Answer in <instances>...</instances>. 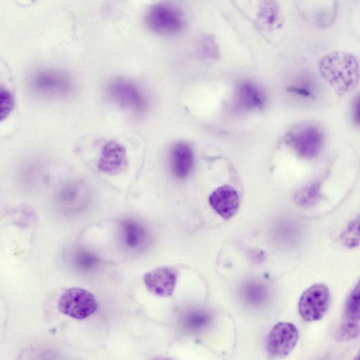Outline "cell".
Masks as SVG:
<instances>
[{"instance_id": "1", "label": "cell", "mask_w": 360, "mask_h": 360, "mask_svg": "<svg viewBox=\"0 0 360 360\" xmlns=\"http://www.w3.org/2000/svg\"><path fill=\"white\" fill-rule=\"evenodd\" d=\"M321 74L338 91L352 89L359 77V69L355 58L345 53H331L320 63Z\"/></svg>"}, {"instance_id": "2", "label": "cell", "mask_w": 360, "mask_h": 360, "mask_svg": "<svg viewBox=\"0 0 360 360\" xmlns=\"http://www.w3.org/2000/svg\"><path fill=\"white\" fill-rule=\"evenodd\" d=\"M106 93L111 101L134 115H141L146 109L147 101L142 91L128 79L117 77L110 80Z\"/></svg>"}, {"instance_id": "3", "label": "cell", "mask_w": 360, "mask_h": 360, "mask_svg": "<svg viewBox=\"0 0 360 360\" xmlns=\"http://www.w3.org/2000/svg\"><path fill=\"white\" fill-rule=\"evenodd\" d=\"M30 89L41 96L61 97L68 95L72 88L69 75L54 69H43L32 75L29 80Z\"/></svg>"}, {"instance_id": "4", "label": "cell", "mask_w": 360, "mask_h": 360, "mask_svg": "<svg viewBox=\"0 0 360 360\" xmlns=\"http://www.w3.org/2000/svg\"><path fill=\"white\" fill-rule=\"evenodd\" d=\"M59 310L72 318L84 319L97 309V302L92 293L81 288L65 290L58 302Z\"/></svg>"}, {"instance_id": "5", "label": "cell", "mask_w": 360, "mask_h": 360, "mask_svg": "<svg viewBox=\"0 0 360 360\" xmlns=\"http://www.w3.org/2000/svg\"><path fill=\"white\" fill-rule=\"evenodd\" d=\"M146 22L153 32L160 34L178 32L183 26V17L177 8L167 3L153 5L146 15Z\"/></svg>"}, {"instance_id": "6", "label": "cell", "mask_w": 360, "mask_h": 360, "mask_svg": "<svg viewBox=\"0 0 360 360\" xmlns=\"http://www.w3.org/2000/svg\"><path fill=\"white\" fill-rule=\"evenodd\" d=\"M330 302V291L323 284H314L308 288L301 295L298 311L307 321L321 320L326 314Z\"/></svg>"}, {"instance_id": "7", "label": "cell", "mask_w": 360, "mask_h": 360, "mask_svg": "<svg viewBox=\"0 0 360 360\" xmlns=\"http://www.w3.org/2000/svg\"><path fill=\"white\" fill-rule=\"evenodd\" d=\"M298 339L299 332L294 324L280 322L271 328L267 336L266 351L275 358H283L293 350Z\"/></svg>"}, {"instance_id": "8", "label": "cell", "mask_w": 360, "mask_h": 360, "mask_svg": "<svg viewBox=\"0 0 360 360\" xmlns=\"http://www.w3.org/2000/svg\"><path fill=\"white\" fill-rule=\"evenodd\" d=\"M290 143L301 157L311 158L320 151L323 143L321 131L314 125H304L290 136Z\"/></svg>"}, {"instance_id": "9", "label": "cell", "mask_w": 360, "mask_h": 360, "mask_svg": "<svg viewBox=\"0 0 360 360\" xmlns=\"http://www.w3.org/2000/svg\"><path fill=\"white\" fill-rule=\"evenodd\" d=\"M143 281L148 290L153 295L169 297L176 285V272L170 267H159L146 273Z\"/></svg>"}, {"instance_id": "10", "label": "cell", "mask_w": 360, "mask_h": 360, "mask_svg": "<svg viewBox=\"0 0 360 360\" xmlns=\"http://www.w3.org/2000/svg\"><path fill=\"white\" fill-rule=\"evenodd\" d=\"M126 162L125 148L117 141H109L102 148L97 165L101 172L114 175L122 170Z\"/></svg>"}, {"instance_id": "11", "label": "cell", "mask_w": 360, "mask_h": 360, "mask_svg": "<svg viewBox=\"0 0 360 360\" xmlns=\"http://www.w3.org/2000/svg\"><path fill=\"white\" fill-rule=\"evenodd\" d=\"M209 201L212 208L224 219L232 217L238 207L237 192L226 185L217 188L210 196Z\"/></svg>"}, {"instance_id": "12", "label": "cell", "mask_w": 360, "mask_h": 360, "mask_svg": "<svg viewBox=\"0 0 360 360\" xmlns=\"http://www.w3.org/2000/svg\"><path fill=\"white\" fill-rule=\"evenodd\" d=\"M120 238L125 248L136 252L146 247L148 236L146 230L140 223L127 219L121 222Z\"/></svg>"}, {"instance_id": "13", "label": "cell", "mask_w": 360, "mask_h": 360, "mask_svg": "<svg viewBox=\"0 0 360 360\" xmlns=\"http://www.w3.org/2000/svg\"><path fill=\"white\" fill-rule=\"evenodd\" d=\"M193 162L191 148L185 143H176L172 150L171 165L174 174L178 178L187 176Z\"/></svg>"}, {"instance_id": "14", "label": "cell", "mask_w": 360, "mask_h": 360, "mask_svg": "<svg viewBox=\"0 0 360 360\" xmlns=\"http://www.w3.org/2000/svg\"><path fill=\"white\" fill-rule=\"evenodd\" d=\"M236 104L243 110L261 108L264 103V96L262 91L250 82L241 84L236 94Z\"/></svg>"}, {"instance_id": "15", "label": "cell", "mask_w": 360, "mask_h": 360, "mask_svg": "<svg viewBox=\"0 0 360 360\" xmlns=\"http://www.w3.org/2000/svg\"><path fill=\"white\" fill-rule=\"evenodd\" d=\"M321 198L320 185L311 183L300 188L295 195V202L303 207L313 206Z\"/></svg>"}, {"instance_id": "16", "label": "cell", "mask_w": 360, "mask_h": 360, "mask_svg": "<svg viewBox=\"0 0 360 360\" xmlns=\"http://www.w3.org/2000/svg\"><path fill=\"white\" fill-rule=\"evenodd\" d=\"M341 244L347 248L360 245V215L352 220L340 235Z\"/></svg>"}, {"instance_id": "17", "label": "cell", "mask_w": 360, "mask_h": 360, "mask_svg": "<svg viewBox=\"0 0 360 360\" xmlns=\"http://www.w3.org/2000/svg\"><path fill=\"white\" fill-rule=\"evenodd\" d=\"M345 319L360 321V280L349 293L345 307Z\"/></svg>"}, {"instance_id": "18", "label": "cell", "mask_w": 360, "mask_h": 360, "mask_svg": "<svg viewBox=\"0 0 360 360\" xmlns=\"http://www.w3.org/2000/svg\"><path fill=\"white\" fill-rule=\"evenodd\" d=\"M360 334L359 321L345 319L336 332V340L347 342L357 338Z\"/></svg>"}, {"instance_id": "19", "label": "cell", "mask_w": 360, "mask_h": 360, "mask_svg": "<svg viewBox=\"0 0 360 360\" xmlns=\"http://www.w3.org/2000/svg\"><path fill=\"white\" fill-rule=\"evenodd\" d=\"M99 262L97 256L86 250H79L73 257V264L81 271L92 270L97 267Z\"/></svg>"}, {"instance_id": "20", "label": "cell", "mask_w": 360, "mask_h": 360, "mask_svg": "<svg viewBox=\"0 0 360 360\" xmlns=\"http://www.w3.org/2000/svg\"><path fill=\"white\" fill-rule=\"evenodd\" d=\"M60 201L65 205H72L75 202H78V197L84 194L82 188H80L77 184L68 185L64 190L60 193Z\"/></svg>"}, {"instance_id": "21", "label": "cell", "mask_w": 360, "mask_h": 360, "mask_svg": "<svg viewBox=\"0 0 360 360\" xmlns=\"http://www.w3.org/2000/svg\"><path fill=\"white\" fill-rule=\"evenodd\" d=\"M210 321V316L204 312L195 311L188 314L186 319V326L190 329H199Z\"/></svg>"}, {"instance_id": "22", "label": "cell", "mask_w": 360, "mask_h": 360, "mask_svg": "<svg viewBox=\"0 0 360 360\" xmlns=\"http://www.w3.org/2000/svg\"><path fill=\"white\" fill-rule=\"evenodd\" d=\"M14 104L13 97L11 92L6 89L0 91V112L1 120L5 119L11 112Z\"/></svg>"}, {"instance_id": "23", "label": "cell", "mask_w": 360, "mask_h": 360, "mask_svg": "<svg viewBox=\"0 0 360 360\" xmlns=\"http://www.w3.org/2000/svg\"><path fill=\"white\" fill-rule=\"evenodd\" d=\"M245 295L249 302L258 303L264 298L266 292L261 285L250 283L245 287Z\"/></svg>"}, {"instance_id": "24", "label": "cell", "mask_w": 360, "mask_h": 360, "mask_svg": "<svg viewBox=\"0 0 360 360\" xmlns=\"http://www.w3.org/2000/svg\"><path fill=\"white\" fill-rule=\"evenodd\" d=\"M353 116L354 122L360 124V94L356 98L354 108H353Z\"/></svg>"}, {"instance_id": "25", "label": "cell", "mask_w": 360, "mask_h": 360, "mask_svg": "<svg viewBox=\"0 0 360 360\" xmlns=\"http://www.w3.org/2000/svg\"><path fill=\"white\" fill-rule=\"evenodd\" d=\"M352 360H360V349Z\"/></svg>"}, {"instance_id": "26", "label": "cell", "mask_w": 360, "mask_h": 360, "mask_svg": "<svg viewBox=\"0 0 360 360\" xmlns=\"http://www.w3.org/2000/svg\"><path fill=\"white\" fill-rule=\"evenodd\" d=\"M156 360H169V359H156Z\"/></svg>"}]
</instances>
